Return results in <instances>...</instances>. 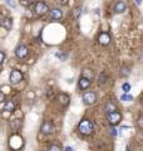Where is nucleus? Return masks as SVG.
I'll return each instance as SVG.
<instances>
[{
	"instance_id": "1",
	"label": "nucleus",
	"mask_w": 143,
	"mask_h": 151,
	"mask_svg": "<svg viewBox=\"0 0 143 151\" xmlns=\"http://www.w3.org/2000/svg\"><path fill=\"white\" fill-rule=\"evenodd\" d=\"M78 131H79L82 135H85V136L92 135L93 131H94V125H93V122H90L89 120H83V121H80L79 125H78Z\"/></svg>"
},
{
	"instance_id": "2",
	"label": "nucleus",
	"mask_w": 143,
	"mask_h": 151,
	"mask_svg": "<svg viewBox=\"0 0 143 151\" xmlns=\"http://www.w3.org/2000/svg\"><path fill=\"white\" fill-rule=\"evenodd\" d=\"M95 101H97V94H95L93 91H88L83 94V102L85 105H94Z\"/></svg>"
},
{
	"instance_id": "3",
	"label": "nucleus",
	"mask_w": 143,
	"mask_h": 151,
	"mask_svg": "<svg viewBox=\"0 0 143 151\" xmlns=\"http://www.w3.org/2000/svg\"><path fill=\"white\" fill-rule=\"evenodd\" d=\"M34 10H35V13L38 14V15H45V14L49 12V8H48V5L44 1H38L35 4Z\"/></svg>"
},
{
	"instance_id": "4",
	"label": "nucleus",
	"mask_w": 143,
	"mask_h": 151,
	"mask_svg": "<svg viewBox=\"0 0 143 151\" xmlns=\"http://www.w3.org/2000/svg\"><path fill=\"white\" fill-rule=\"evenodd\" d=\"M107 117H108V122H109V124H111L112 126L118 125L119 122H121V120H122V115H121L119 112H117V111H114V112H112V113H109Z\"/></svg>"
},
{
	"instance_id": "5",
	"label": "nucleus",
	"mask_w": 143,
	"mask_h": 151,
	"mask_svg": "<svg viewBox=\"0 0 143 151\" xmlns=\"http://www.w3.org/2000/svg\"><path fill=\"white\" fill-rule=\"evenodd\" d=\"M9 79H10V83L18 84V83L23 79V73L20 72V70H18V69H13L11 73H10V77H9Z\"/></svg>"
},
{
	"instance_id": "6",
	"label": "nucleus",
	"mask_w": 143,
	"mask_h": 151,
	"mask_svg": "<svg viewBox=\"0 0 143 151\" xmlns=\"http://www.w3.org/2000/svg\"><path fill=\"white\" fill-rule=\"evenodd\" d=\"M15 54H16V57L19 59H24V58H26V57H28V54H29V50H28V48L25 45L20 44V45L16 47Z\"/></svg>"
},
{
	"instance_id": "7",
	"label": "nucleus",
	"mask_w": 143,
	"mask_h": 151,
	"mask_svg": "<svg viewBox=\"0 0 143 151\" xmlns=\"http://www.w3.org/2000/svg\"><path fill=\"white\" fill-rule=\"evenodd\" d=\"M40 131H41V134H44V135H49V134H51V132H54V125H53V122L45 121L44 124L41 125Z\"/></svg>"
},
{
	"instance_id": "8",
	"label": "nucleus",
	"mask_w": 143,
	"mask_h": 151,
	"mask_svg": "<svg viewBox=\"0 0 143 151\" xmlns=\"http://www.w3.org/2000/svg\"><path fill=\"white\" fill-rule=\"evenodd\" d=\"M98 42H99V44H102V45H108L109 43H111V35H109L108 33L103 32V33L99 34Z\"/></svg>"
},
{
	"instance_id": "9",
	"label": "nucleus",
	"mask_w": 143,
	"mask_h": 151,
	"mask_svg": "<svg viewBox=\"0 0 143 151\" xmlns=\"http://www.w3.org/2000/svg\"><path fill=\"white\" fill-rule=\"evenodd\" d=\"M126 8H127L126 3L123 1V0H118V1L114 4L113 10H114V13H116V14H121V13H123V12L126 10Z\"/></svg>"
},
{
	"instance_id": "10",
	"label": "nucleus",
	"mask_w": 143,
	"mask_h": 151,
	"mask_svg": "<svg viewBox=\"0 0 143 151\" xmlns=\"http://www.w3.org/2000/svg\"><path fill=\"white\" fill-rule=\"evenodd\" d=\"M89 86H90V79L82 76V77L79 78V88L80 89H88Z\"/></svg>"
},
{
	"instance_id": "11",
	"label": "nucleus",
	"mask_w": 143,
	"mask_h": 151,
	"mask_svg": "<svg viewBox=\"0 0 143 151\" xmlns=\"http://www.w3.org/2000/svg\"><path fill=\"white\" fill-rule=\"evenodd\" d=\"M49 15H50V19H54V20H59V19H61V17H63V13H61L60 9L55 8V9H51L50 13H49Z\"/></svg>"
},
{
	"instance_id": "12",
	"label": "nucleus",
	"mask_w": 143,
	"mask_h": 151,
	"mask_svg": "<svg viewBox=\"0 0 143 151\" xmlns=\"http://www.w3.org/2000/svg\"><path fill=\"white\" fill-rule=\"evenodd\" d=\"M15 102H14V101H6V103H5V105H4V111H5V112H14V111H15Z\"/></svg>"
},
{
	"instance_id": "13",
	"label": "nucleus",
	"mask_w": 143,
	"mask_h": 151,
	"mask_svg": "<svg viewBox=\"0 0 143 151\" xmlns=\"http://www.w3.org/2000/svg\"><path fill=\"white\" fill-rule=\"evenodd\" d=\"M1 27L4 28V29H6V30H10L11 28H13V20H11L10 18H3Z\"/></svg>"
},
{
	"instance_id": "14",
	"label": "nucleus",
	"mask_w": 143,
	"mask_h": 151,
	"mask_svg": "<svg viewBox=\"0 0 143 151\" xmlns=\"http://www.w3.org/2000/svg\"><path fill=\"white\" fill-rule=\"evenodd\" d=\"M58 101H59V103H60V105L61 106H68L69 105V96H68V94H65V93H61L60 94V96L58 97Z\"/></svg>"
},
{
	"instance_id": "15",
	"label": "nucleus",
	"mask_w": 143,
	"mask_h": 151,
	"mask_svg": "<svg viewBox=\"0 0 143 151\" xmlns=\"http://www.w3.org/2000/svg\"><path fill=\"white\" fill-rule=\"evenodd\" d=\"M104 111H106L108 115H109V113H112V112H114V111H116V105H114L113 102H108L106 105V107H104Z\"/></svg>"
},
{
	"instance_id": "16",
	"label": "nucleus",
	"mask_w": 143,
	"mask_h": 151,
	"mask_svg": "<svg viewBox=\"0 0 143 151\" xmlns=\"http://www.w3.org/2000/svg\"><path fill=\"white\" fill-rule=\"evenodd\" d=\"M10 127L13 130H19L21 127V121L20 120H13V121H10Z\"/></svg>"
},
{
	"instance_id": "17",
	"label": "nucleus",
	"mask_w": 143,
	"mask_h": 151,
	"mask_svg": "<svg viewBox=\"0 0 143 151\" xmlns=\"http://www.w3.org/2000/svg\"><path fill=\"white\" fill-rule=\"evenodd\" d=\"M121 100L124 102H131V101H133V96H131V94H128V93H124L121 96Z\"/></svg>"
},
{
	"instance_id": "18",
	"label": "nucleus",
	"mask_w": 143,
	"mask_h": 151,
	"mask_svg": "<svg viewBox=\"0 0 143 151\" xmlns=\"http://www.w3.org/2000/svg\"><path fill=\"white\" fill-rule=\"evenodd\" d=\"M107 82V77H106V74H101L98 77V83L101 84V86H103V84H106Z\"/></svg>"
},
{
	"instance_id": "19",
	"label": "nucleus",
	"mask_w": 143,
	"mask_h": 151,
	"mask_svg": "<svg viewBox=\"0 0 143 151\" xmlns=\"http://www.w3.org/2000/svg\"><path fill=\"white\" fill-rule=\"evenodd\" d=\"M128 74H129V68H128V67H122L121 68V76H123V77H127Z\"/></svg>"
},
{
	"instance_id": "20",
	"label": "nucleus",
	"mask_w": 143,
	"mask_h": 151,
	"mask_svg": "<svg viewBox=\"0 0 143 151\" xmlns=\"http://www.w3.org/2000/svg\"><path fill=\"white\" fill-rule=\"evenodd\" d=\"M48 151H61V149H60V146L59 145H50L49 147H48Z\"/></svg>"
},
{
	"instance_id": "21",
	"label": "nucleus",
	"mask_w": 143,
	"mask_h": 151,
	"mask_svg": "<svg viewBox=\"0 0 143 151\" xmlns=\"http://www.w3.org/2000/svg\"><path fill=\"white\" fill-rule=\"evenodd\" d=\"M122 89L124 91V93H128V92L131 91V84H129V83H123Z\"/></svg>"
},
{
	"instance_id": "22",
	"label": "nucleus",
	"mask_w": 143,
	"mask_h": 151,
	"mask_svg": "<svg viewBox=\"0 0 143 151\" xmlns=\"http://www.w3.org/2000/svg\"><path fill=\"white\" fill-rule=\"evenodd\" d=\"M10 8H16V1L15 0H4Z\"/></svg>"
},
{
	"instance_id": "23",
	"label": "nucleus",
	"mask_w": 143,
	"mask_h": 151,
	"mask_svg": "<svg viewBox=\"0 0 143 151\" xmlns=\"http://www.w3.org/2000/svg\"><path fill=\"white\" fill-rule=\"evenodd\" d=\"M83 76H84V77H87V78H89V79H92L93 73H92V72H89V69H85L84 72H83Z\"/></svg>"
},
{
	"instance_id": "24",
	"label": "nucleus",
	"mask_w": 143,
	"mask_h": 151,
	"mask_svg": "<svg viewBox=\"0 0 143 151\" xmlns=\"http://www.w3.org/2000/svg\"><path fill=\"white\" fill-rule=\"evenodd\" d=\"M4 62H5V53H4V52H1V53H0V64H4Z\"/></svg>"
},
{
	"instance_id": "25",
	"label": "nucleus",
	"mask_w": 143,
	"mask_h": 151,
	"mask_svg": "<svg viewBox=\"0 0 143 151\" xmlns=\"http://www.w3.org/2000/svg\"><path fill=\"white\" fill-rule=\"evenodd\" d=\"M111 134H112L113 136H117V130H116V129H112V130H111Z\"/></svg>"
},
{
	"instance_id": "26",
	"label": "nucleus",
	"mask_w": 143,
	"mask_h": 151,
	"mask_svg": "<svg viewBox=\"0 0 143 151\" xmlns=\"http://www.w3.org/2000/svg\"><path fill=\"white\" fill-rule=\"evenodd\" d=\"M56 55H58V57H59V58H60V59H61V58H63V59H65V58H66V55H65V54H60V53H58V54H56Z\"/></svg>"
},
{
	"instance_id": "27",
	"label": "nucleus",
	"mask_w": 143,
	"mask_h": 151,
	"mask_svg": "<svg viewBox=\"0 0 143 151\" xmlns=\"http://www.w3.org/2000/svg\"><path fill=\"white\" fill-rule=\"evenodd\" d=\"M65 151H75L73 147H70V146H66L65 147Z\"/></svg>"
},
{
	"instance_id": "28",
	"label": "nucleus",
	"mask_w": 143,
	"mask_h": 151,
	"mask_svg": "<svg viewBox=\"0 0 143 151\" xmlns=\"http://www.w3.org/2000/svg\"><path fill=\"white\" fill-rule=\"evenodd\" d=\"M136 3H137V5H141V3H142V0H136Z\"/></svg>"
}]
</instances>
